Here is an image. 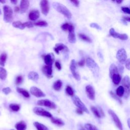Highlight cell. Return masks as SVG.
Returning a JSON list of instances; mask_svg holds the SVG:
<instances>
[{"instance_id": "1", "label": "cell", "mask_w": 130, "mask_h": 130, "mask_svg": "<svg viewBox=\"0 0 130 130\" xmlns=\"http://www.w3.org/2000/svg\"><path fill=\"white\" fill-rule=\"evenodd\" d=\"M52 5L53 8L57 11L64 15L68 19L71 18L72 14L65 6L58 2H53Z\"/></svg>"}, {"instance_id": "2", "label": "cell", "mask_w": 130, "mask_h": 130, "mask_svg": "<svg viewBox=\"0 0 130 130\" xmlns=\"http://www.w3.org/2000/svg\"><path fill=\"white\" fill-rule=\"evenodd\" d=\"M4 21L7 23H10L13 21V10L8 5L3 7Z\"/></svg>"}, {"instance_id": "3", "label": "cell", "mask_w": 130, "mask_h": 130, "mask_svg": "<svg viewBox=\"0 0 130 130\" xmlns=\"http://www.w3.org/2000/svg\"><path fill=\"white\" fill-rule=\"evenodd\" d=\"M72 99L74 104L78 107V109H80L83 112L89 113L88 110L78 97L76 96H73V97H72Z\"/></svg>"}, {"instance_id": "4", "label": "cell", "mask_w": 130, "mask_h": 130, "mask_svg": "<svg viewBox=\"0 0 130 130\" xmlns=\"http://www.w3.org/2000/svg\"><path fill=\"white\" fill-rule=\"evenodd\" d=\"M86 64L87 67L91 69L94 73H98L99 71V67L94 60L91 58H87L86 60Z\"/></svg>"}, {"instance_id": "5", "label": "cell", "mask_w": 130, "mask_h": 130, "mask_svg": "<svg viewBox=\"0 0 130 130\" xmlns=\"http://www.w3.org/2000/svg\"><path fill=\"white\" fill-rule=\"evenodd\" d=\"M108 113L111 116L113 121L115 123L117 128L119 130H123V127L121 121H120L119 118L117 116V115L115 114V113L113 111H112V110L109 109L108 110Z\"/></svg>"}, {"instance_id": "6", "label": "cell", "mask_w": 130, "mask_h": 130, "mask_svg": "<svg viewBox=\"0 0 130 130\" xmlns=\"http://www.w3.org/2000/svg\"><path fill=\"white\" fill-rule=\"evenodd\" d=\"M116 58L122 65L125 64L127 59V55L125 49L122 48L119 50L116 54Z\"/></svg>"}, {"instance_id": "7", "label": "cell", "mask_w": 130, "mask_h": 130, "mask_svg": "<svg viewBox=\"0 0 130 130\" xmlns=\"http://www.w3.org/2000/svg\"><path fill=\"white\" fill-rule=\"evenodd\" d=\"M33 112L39 116L47 117L49 118H52V115L51 113L48 112L47 111H46L45 109L41 107H35L33 109Z\"/></svg>"}, {"instance_id": "8", "label": "cell", "mask_w": 130, "mask_h": 130, "mask_svg": "<svg viewBox=\"0 0 130 130\" xmlns=\"http://www.w3.org/2000/svg\"><path fill=\"white\" fill-rule=\"evenodd\" d=\"M37 104L39 106L47 107L52 109H54L56 108V105L54 102L50 101L47 99L40 100H39L37 102Z\"/></svg>"}, {"instance_id": "9", "label": "cell", "mask_w": 130, "mask_h": 130, "mask_svg": "<svg viewBox=\"0 0 130 130\" xmlns=\"http://www.w3.org/2000/svg\"><path fill=\"white\" fill-rule=\"evenodd\" d=\"M110 35L115 38H118L122 40H127L128 39V36L126 34H119L116 33L113 28H111L109 30Z\"/></svg>"}, {"instance_id": "10", "label": "cell", "mask_w": 130, "mask_h": 130, "mask_svg": "<svg viewBox=\"0 0 130 130\" xmlns=\"http://www.w3.org/2000/svg\"><path fill=\"white\" fill-rule=\"evenodd\" d=\"M70 70L74 77L77 80L79 81L80 80V76L76 72V63L74 59H72L71 61L70 66Z\"/></svg>"}, {"instance_id": "11", "label": "cell", "mask_w": 130, "mask_h": 130, "mask_svg": "<svg viewBox=\"0 0 130 130\" xmlns=\"http://www.w3.org/2000/svg\"><path fill=\"white\" fill-rule=\"evenodd\" d=\"M69 35H68V41L70 43H76V36L74 32V27L73 25H71L70 26L69 29Z\"/></svg>"}, {"instance_id": "12", "label": "cell", "mask_w": 130, "mask_h": 130, "mask_svg": "<svg viewBox=\"0 0 130 130\" xmlns=\"http://www.w3.org/2000/svg\"><path fill=\"white\" fill-rule=\"evenodd\" d=\"M30 92H31L32 95L37 98L44 97L45 96V94L40 89L35 86H32L31 87V88H30Z\"/></svg>"}, {"instance_id": "13", "label": "cell", "mask_w": 130, "mask_h": 130, "mask_svg": "<svg viewBox=\"0 0 130 130\" xmlns=\"http://www.w3.org/2000/svg\"><path fill=\"white\" fill-rule=\"evenodd\" d=\"M42 13L45 16H47L49 11V2L46 0H43L40 3Z\"/></svg>"}, {"instance_id": "14", "label": "cell", "mask_w": 130, "mask_h": 130, "mask_svg": "<svg viewBox=\"0 0 130 130\" xmlns=\"http://www.w3.org/2000/svg\"><path fill=\"white\" fill-rule=\"evenodd\" d=\"M85 91L88 98L91 100H94L95 99V91L93 86L90 85H87Z\"/></svg>"}, {"instance_id": "15", "label": "cell", "mask_w": 130, "mask_h": 130, "mask_svg": "<svg viewBox=\"0 0 130 130\" xmlns=\"http://www.w3.org/2000/svg\"><path fill=\"white\" fill-rule=\"evenodd\" d=\"M42 72L43 74L48 78H52L53 77L52 73V66H44L42 68Z\"/></svg>"}, {"instance_id": "16", "label": "cell", "mask_w": 130, "mask_h": 130, "mask_svg": "<svg viewBox=\"0 0 130 130\" xmlns=\"http://www.w3.org/2000/svg\"><path fill=\"white\" fill-rule=\"evenodd\" d=\"M45 63L47 66H52L53 61L54 60V57L53 53L47 54L43 57Z\"/></svg>"}, {"instance_id": "17", "label": "cell", "mask_w": 130, "mask_h": 130, "mask_svg": "<svg viewBox=\"0 0 130 130\" xmlns=\"http://www.w3.org/2000/svg\"><path fill=\"white\" fill-rule=\"evenodd\" d=\"M54 51L57 54H59V51H65V52H68L69 49L67 46L63 43H57L55 44V47L54 48Z\"/></svg>"}, {"instance_id": "18", "label": "cell", "mask_w": 130, "mask_h": 130, "mask_svg": "<svg viewBox=\"0 0 130 130\" xmlns=\"http://www.w3.org/2000/svg\"><path fill=\"white\" fill-rule=\"evenodd\" d=\"M29 5V2L27 0H23L21 2V4H20V11L22 13H25Z\"/></svg>"}, {"instance_id": "19", "label": "cell", "mask_w": 130, "mask_h": 130, "mask_svg": "<svg viewBox=\"0 0 130 130\" xmlns=\"http://www.w3.org/2000/svg\"><path fill=\"white\" fill-rule=\"evenodd\" d=\"M40 16V13L38 10H34L29 12L28 17L30 20L33 21H36Z\"/></svg>"}, {"instance_id": "20", "label": "cell", "mask_w": 130, "mask_h": 130, "mask_svg": "<svg viewBox=\"0 0 130 130\" xmlns=\"http://www.w3.org/2000/svg\"><path fill=\"white\" fill-rule=\"evenodd\" d=\"M122 84L125 90H130V81L129 76H125L122 80Z\"/></svg>"}, {"instance_id": "21", "label": "cell", "mask_w": 130, "mask_h": 130, "mask_svg": "<svg viewBox=\"0 0 130 130\" xmlns=\"http://www.w3.org/2000/svg\"><path fill=\"white\" fill-rule=\"evenodd\" d=\"M51 122L52 123L59 127H62L65 125L64 122L62 121L61 119L58 118L52 117L51 118Z\"/></svg>"}, {"instance_id": "22", "label": "cell", "mask_w": 130, "mask_h": 130, "mask_svg": "<svg viewBox=\"0 0 130 130\" xmlns=\"http://www.w3.org/2000/svg\"><path fill=\"white\" fill-rule=\"evenodd\" d=\"M28 78L31 80L34 81H37L39 78V74L35 72L32 71L30 72L28 74Z\"/></svg>"}, {"instance_id": "23", "label": "cell", "mask_w": 130, "mask_h": 130, "mask_svg": "<svg viewBox=\"0 0 130 130\" xmlns=\"http://www.w3.org/2000/svg\"><path fill=\"white\" fill-rule=\"evenodd\" d=\"M118 73H119V72H118L117 67L114 64H111L110 67V68H109V75H110V77H111L114 74H118Z\"/></svg>"}, {"instance_id": "24", "label": "cell", "mask_w": 130, "mask_h": 130, "mask_svg": "<svg viewBox=\"0 0 130 130\" xmlns=\"http://www.w3.org/2000/svg\"><path fill=\"white\" fill-rule=\"evenodd\" d=\"M15 128L17 130H26L27 126L24 121H21L15 125Z\"/></svg>"}, {"instance_id": "25", "label": "cell", "mask_w": 130, "mask_h": 130, "mask_svg": "<svg viewBox=\"0 0 130 130\" xmlns=\"http://www.w3.org/2000/svg\"><path fill=\"white\" fill-rule=\"evenodd\" d=\"M111 78L112 79L113 82L115 85H118L120 83V82L121 81V80H122V77L121 75H120L119 73L114 74L111 77Z\"/></svg>"}, {"instance_id": "26", "label": "cell", "mask_w": 130, "mask_h": 130, "mask_svg": "<svg viewBox=\"0 0 130 130\" xmlns=\"http://www.w3.org/2000/svg\"><path fill=\"white\" fill-rule=\"evenodd\" d=\"M16 91L18 93L21 94L26 98H29V97H30V95H29V94L28 93V92L26 91V90L24 88H20V87H17Z\"/></svg>"}, {"instance_id": "27", "label": "cell", "mask_w": 130, "mask_h": 130, "mask_svg": "<svg viewBox=\"0 0 130 130\" xmlns=\"http://www.w3.org/2000/svg\"><path fill=\"white\" fill-rule=\"evenodd\" d=\"M34 126L38 130H48L47 127L42 124L36 122L34 123Z\"/></svg>"}, {"instance_id": "28", "label": "cell", "mask_w": 130, "mask_h": 130, "mask_svg": "<svg viewBox=\"0 0 130 130\" xmlns=\"http://www.w3.org/2000/svg\"><path fill=\"white\" fill-rule=\"evenodd\" d=\"M7 58V54L6 53H3L0 55V65L4 67Z\"/></svg>"}, {"instance_id": "29", "label": "cell", "mask_w": 130, "mask_h": 130, "mask_svg": "<svg viewBox=\"0 0 130 130\" xmlns=\"http://www.w3.org/2000/svg\"><path fill=\"white\" fill-rule=\"evenodd\" d=\"M62 82L61 80H58L56 81H55L53 85V87L55 91H59L62 86Z\"/></svg>"}, {"instance_id": "30", "label": "cell", "mask_w": 130, "mask_h": 130, "mask_svg": "<svg viewBox=\"0 0 130 130\" xmlns=\"http://www.w3.org/2000/svg\"><path fill=\"white\" fill-rule=\"evenodd\" d=\"M7 76V73L6 69L3 67H0V79L2 80L6 79Z\"/></svg>"}, {"instance_id": "31", "label": "cell", "mask_w": 130, "mask_h": 130, "mask_svg": "<svg viewBox=\"0 0 130 130\" xmlns=\"http://www.w3.org/2000/svg\"><path fill=\"white\" fill-rule=\"evenodd\" d=\"M12 26L15 28H18L21 29H24L25 28V27L24 26L23 24L20 21H16L13 22L12 23Z\"/></svg>"}, {"instance_id": "32", "label": "cell", "mask_w": 130, "mask_h": 130, "mask_svg": "<svg viewBox=\"0 0 130 130\" xmlns=\"http://www.w3.org/2000/svg\"><path fill=\"white\" fill-rule=\"evenodd\" d=\"M125 89L123 86H119L116 89V95L118 97H122L124 96Z\"/></svg>"}, {"instance_id": "33", "label": "cell", "mask_w": 130, "mask_h": 130, "mask_svg": "<svg viewBox=\"0 0 130 130\" xmlns=\"http://www.w3.org/2000/svg\"><path fill=\"white\" fill-rule=\"evenodd\" d=\"M78 36L80 38V39H81L82 40L85 41V42H87L89 43H91L92 42V40L91 38H89L88 36H87L86 35L83 34H78Z\"/></svg>"}, {"instance_id": "34", "label": "cell", "mask_w": 130, "mask_h": 130, "mask_svg": "<svg viewBox=\"0 0 130 130\" xmlns=\"http://www.w3.org/2000/svg\"><path fill=\"white\" fill-rule=\"evenodd\" d=\"M91 109L92 111V112L94 113V114L98 118H101V116L99 113V111L98 110V109L97 107H95V106H91Z\"/></svg>"}, {"instance_id": "35", "label": "cell", "mask_w": 130, "mask_h": 130, "mask_svg": "<svg viewBox=\"0 0 130 130\" xmlns=\"http://www.w3.org/2000/svg\"><path fill=\"white\" fill-rule=\"evenodd\" d=\"M9 107L10 108L12 111L15 112H17L19 110L21 107H20L19 105L16 104H11L9 105Z\"/></svg>"}, {"instance_id": "36", "label": "cell", "mask_w": 130, "mask_h": 130, "mask_svg": "<svg viewBox=\"0 0 130 130\" xmlns=\"http://www.w3.org/2000/svg\"><path fill=\"white\" fill-rule=\"evenodd\" d=\"M84 128L87 130H99L95 126L91 124H86L84 126Z\"/></svg>"}, {"instance_id": "37", "label": "cell", "mask_w": 130, "mask_h": 130, "mask_svg": "<svg viewBox=\"0 0 130 130\" xmlns=\"http://www.w3.org/2000/svg\"><path fill=\"white\" fill-rule=\"evenodd\" d=\"M111 96L112 97V98L114 99H115L116 101H117L118 102H119L121 104H122V100L120 99L115 94H114L112 91H110L109 92Z\"/></svg>"}, {"instance_id": "38", "label": "cell", "mask_w": 130, "mask_h": 130, "mask_svg": "<svg viewBox=\"0 0 130 130\" xmlns=\"http://www.w3.org/2000/svg\"><path fill=\"white\" fill-rule=\"evenodd\" d=\"M34 26H43V27H46L48 26V24L45 21H39L34 24Z\"/></svg>"}, {"instance_id": "39", "label": "cell", "mask_w": 130, "mask_h": 130, "mask_svg": "<svg viewBox=\"0 0 130 130\" xmlns=\"http://www.w3.org/2000/svg\"><path fill=\"white\" fill-rule=\"evenodd\" d=\"M66 93L68 95L70 96L71 97H73L74 96V93L73 90L72 88L69 85H68L66 87Z\"/></svg>"}, {"instance_id": "40", "label": "cell", "mask_w": 130, "mask_h": 130, "mask_svg": "<svg viewBox=\"0 0 130 130\" xmlns=\"http://www.w3.org/2000/svg\"><path fill=\"white\" fill-rule=\"evenodd\" d=\"M23 77L21 75H19L16 78V80H15V83L16 85H19L21 84L23 81Z\"/></svg>"}, {"instance_id": "41", "label": "cell", "mask_w": 130, "mask_h": 130, "mask_svg": "<svg viewBox=\"0 0 130 130\" xmlns=\"http://www.w3.org/2000/svg\"><path fill=\"white\" fill-rule=\"evenodd\" d=\"M23 25L25 27H27V28H32L34 26V24L31 22H26L25 23H23Z\"/></svg>"}, {"instance_id": "42", "label": "cell", "mask_w": 130, "mask_h": 130, "mask_svg": "<svg viewBox=\"0 0 130 130\" xmlns=\"http://www.w3.org/2000/svg\"><path fill=\"white\" fill-rule=\"evenodd\" d=\"M2 92H3V93L5 95H8L9 93H10V92H11V89L9 87H5V88H3Z\"/></svg>"}, {"instance_id": "43", "label": "cell", "mask_w": 130, "mask_h": 130, "mask_svg": "<svg viewBox=\"0 0 130 130\" xmlns=\"http://www.w3.org/2000/svg\"><path fill=\"white\" fill-rule=\"evenodd\" d=\"M70 24H69L68 23H66V24H63L62 26H61V28H62L63 30H64V31H68V29L70 27Z\"/></svg>"}, {"instance_id": "44", "label": "cell", "mask_w": 130, "mask_h": 130, "mask_svg": "<svg viewBox=\"0 0 130 130\" xmlns=\"http://www.w3.org/2000/svg\"><path fill=\"white\" fill-rule=\"evenodd\" d=\"M90 26H91V27H93V28H96L97 29H99V30H101L102 29L101 27L98 24H97L96 23L91 24V25H90Z\"/></svg>"}, {"instance_id": "45", "label": "cell", "mask_w": 130, "mask_h": 130, "mask_svg": "<svg viewBox=\"0 0 130 130\" xmlns=\"http://www.w3.org/2000/svg\"><path fill=\"white\" fill-rule=\"evenodd\" d=\"M117 68L119 73H121L122 74L124 71V68L123 66L122 65L119 64L118 66V67H117Z\"/></svg>"}, {"instance_id": "46", "label": "cell", "mask_w": 130, "mask_h": 130, "mask_svg": "<svg viewBox=\"0 0 130 130\" xmlns=\"http://www.w3.org/2000/svg\"><path fill=\"white\" fill-rule=\"evenodd\" d=\"M122 10L125 13L130 14V10L129 7H122Z\"/></svg>"}, {"instance_id": "47", "label": "cell", "mask_w": 130, "mask_h": 130, "mask_svg": "<svg viewBox=\"0 0 130 130\" xmlns=\"http://www.w3.org/2000/svg\"><path fill=\"white\" fill-rule=\"evenodd\" d=\"M98 110L99 111L100 114V115L101 116V117H104L105 116V114H104V111L103 110V109L100 107H98Z\"/></svg>"}, {"instance_id": "48", "label": "cell", "mask_w": 130, "mask_h": 130, "mask_svg": "<svg viewBox=\"0 0 130 130\" xmlns=\"http://www.w3.org/2000/svg\"><path fill=\"white\" fill-rule=\"evenodd\" d=\"M85 63V60L84 59H82L81 61H80V62H78L77 63V64H78V65L79 66L83 67V66H84Z\"/></svg>"}, {"instance_id": "49", "label": "cell", "mask_w": 130, "mask_h": 130, "mask_svg": "<svg viewBox=\"0 0 130 130\" xmlns=\"http://www.w3.org/2000/svg\"><path fill=\"white\" fill-rule=\"evenodd\" d=\"M55 67L57 68V69L58 70H61V69H62V66H61V64H60L58 62L56 61L55 63Z\"/></svg>"}, {"instance_id": "50", "label": "cell", "mask_w": 130, "mask_h": 130, "mask_svg": "<svg viewBox=\"0 0 130 130\" xmlns=\"http://www.w3.org/2000/svg\"><path fill=\"white\" fill-rule=\"evenodd\" d=\"M70 2L76 7H78L79 5L80 2L79 1H77V0H73V1H70Z\"/></svg>"}, {"instance_id": "51", "label": "cell", "mask_w": 130, "mask_h": 130, "mask_svg": "<svg viewBox=\"0 0 130 130\" xmlns=\"http://www.w3.org/2000/svg\"><path fill=\"white\" fill-rule=\"evenodd\" d=\"M130 59L129 58V59H128L127 60L126 63H125V64H126V68H127V69L129 70L130 69Z\"/></svg>"}, {"instance_id": "52", "label": "cell", "mask_w": 130, "mask_h": 130, "mask_svg": "<svg viewBox=\"0 0 130 130\" xmlns=\"http://www.w3.org/2000/svg\"><path fill=\"white\" fill-rule=\"evenodd\" d=\"M76 113H77V114H79V115H82L83 112L82 110H81L80 109H79L77 108V109H76Z\"/></svg>"}, {"instance_id": "53", "label": "cell", "mask_w": 130, "mask_h": 130, "mask_svg": "<svg viewBox=\"0 0 130 130\" xmlns=\"http://www.w3.org/2000/svg\"><path fill=\"white\" fill-rule=\"evenodd\" d=\"M123 19L124 21H126V22H130V18L129 16H128V17H126V16H124L123 17Z\"/></svg>"}, {"instance_id": "54", "label": "cell", "mask_w": 130, "mask_h": 130, "mask_svg": "<svg viewBox=\"0 0 130 130\" xmlns=\"http://www.w3.org/2000/svg\"><path fill=\"white\" fill-rule=\"evenodd\" d=\"M78 127L79 130H87L85 128H84L82 126H81V125H79Z\"/></svg>"}, {"instance_id": "55", "label": "cell", "mask_w": 130, "mask_h": 130, "mask_svg": "<svg viewBox=\"0 0 130 130\" xmlns=\"http://www.w3.org/2000/svg\"><path fill=\"white\" fill-rule=\"evenodd\" d=\"M20 11V8H19V7H15V8H14V11L15 12H18L19 11Z\"/></svg>"}, {"instance_id": "56", "label": "cell", "mask_w": 130, "mask_h": 130, "mask_svg": "<svg viewBox=\"0 0 130 130\" xmlns=\"http://www.w3.org/2000/svg\"><path fill=\"white\" fill-rule=\"evenodd\" d=\"M10 2L13 5H16L17 3V0H12V1H10Z\"/></svg>"}, {"instance_id": "57", "label": "cell", "mask_w": 130, "mask_h": 130, "mask_svg": "<svg viewBox=\"0 0 130 130\" xmlns=\"http://www.w3.org/2000/svg\"><path fill=\"white\" fill-rule=\"evenodd\" d=\"M116 2L118 4H121V3L123 2V1H116Z\"/></svg>"}, {"instance_id": "58", "label": "cell", "mask_w": 130, "mask_h": 130, "mask_svg": "<svg viewBox=\"0 0 130 130\" xmlns=\"http://www.w3.org/2000/svg\"><path fill=\"white\" fill-rule=\"evenodd\" d=\"M6 2L5 1H4V0H1V1H0V3H1L2 4H5Z\"/></svg>"}, {"instance_id": "59", "label": "cell", "mask_w": 130, "mask_h": 130, "mask_svg": "<svg viewBox=\"0 0 130 130\" xmlns=\"http://www.w3.org/2000/svg\"><path fill=\"white\" fill-rule=\"evenodd\" d=\"M129 122H130V119H128V126L130 128V123H129Z\"/></svg>"}, {"instance_id": "60", "label": "cell", "mask_w": 130, "mask_h": 130, "mask_svg": "<svg viewBox=\"0 0 130 130\" xmlns=\"http://www.w3.org/2000/svg\"><path fill=\"white\" fill-rule=\"evenodd\" d=\"M2 14V11H1V10L0 9V15Z\"/></svg>"}, {"instance_id": "61", "label": "cell", "mask_w": 130, "mask_h": 130, "mask_svg": "<svg viewBox=\"0 0 130 130\" xmlns=\"http://www.w3.org/2000/svg\"><path fill=\"white\" fill-rule=\"evenodd\" d=\"M13 130V129H12V130Z\"/></svg>"}]
</instances>
